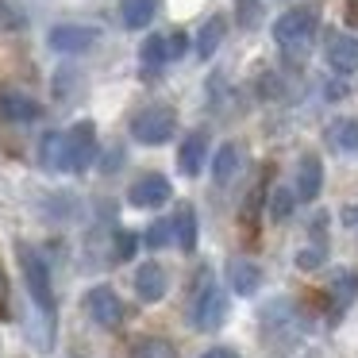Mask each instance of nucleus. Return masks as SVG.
<instances>
[{
    "instance_id": "38",
    "label": "nucleus",
    "mask_w": 358,
    "mask_h": 358,
    "mask_svg": "<svg viewBox=\"0 0 358 358\" xmlns=\"http://www.w3.org/2000/svg\"><path fill=\"white\" fill-rule=\"evenodd\" d=\"M8 304V278H4V266H0V312Z\"/></svg>"
},
{
    "instance_id": "7",
    "label": "nucleus",
    "mask_w": 358,
    "mask_h": 358,
    "mask_svg": "<svg viewBox=\"0 0 358 358\" xmlns=\"http://www.w3.org/2000/svg\"><path fill=\"white\" fill-rule=\"evenodd\" d=\"M47 43L58 55H81V50H89L96 43V31L85 24H58V27H50Z\"/></svg>"
},
{
    "instance_id": "1",
    "label": "nucleus",
    "mask_w": 358,
    "mask_h": 358,
    "mask_svg": "<svg viewBox=\"0 0 358 358\" xmlns=\"http://www.w3.org/2000/svg\"><path fill=\"white\" fill-rule=\"evenodd\" d=\"M273 43H278V50L289 58V62H304L312 50V43H316V31H320V20L316 12L308 8V4H296V8L281 12L278 20H273Z\"/></svg>"
},
{
    "instance_id": "22",
    "label": "nucleus",
    "mask_w": 358,
    "mask_h": 358,
    "mask_svg": "<svg viewBox=\"0 0 358 358\" xmlns=\"http://www.w3.org/2000/svg\"><path fill=\"white\" fill-rule=\"evenodd\" d=\"M139 62H143V70H147V73H158L166 62H170V58H166V39H162V35H150V39H143Z\"/></svg>"
},
{
    "instance_id": "10",
    "label": "nucleus",
    "mask_w": 358,
    "mask_h": 358,
    "mask_svg": "<svg viewBox=\"0 0 358 358\" xmlns=\"http://www.w3.org/2000/svg\"><path fill=\"white\" fill-rule=\"evenodd\" d=\"M224 273H227V289H231L235 296H255L258 285H262V270H258V262H250V258H227Z\"/></svg>"
},
{
    "instance_id": "27",
    "label": "nucleus",
    "mask_w": 358,
    "mask_h": 358,
    "mask_svg": "<svg viewBox=\"0 0 358 358\" xmlns=\"http://www.w3.org/2000/svg\"><path fill=\"white\" fill-rule=\"evenodd\" d=\"M327 262V247H304V250H296V270H320V266Z\"/></svg>"
},
{
    "instance_id": "9",
    "label": "nucleus",
    "mask_w": 358,
    "mask_h": 358,
    "mask_svg": "<svg viewBox=\"0 0 358 358\" xmlns=\"http://www.w3.org/2000/svg\"><path fill=\"white\" fill-rule=\"evenodd\" d=\"M170 193L173 189L162 173H143V178L127 189V201H131L135 208H162V204L170 201Z\"/></svg>"
},
{
    "instance_id": "3",
    "label": "nucleus",
    "mask_w": 358,
    "mask_h": 358,
    "mask_svg": "<svg viewBox=\"0 0 358 358\" xmlns=\"http://www.w3.org/2000/svg\"><path fill=\"white\" fill-rule=\"evenodd\" d=\"M20 270H24L27 293H31L35 308L55 324V289H50V266L43 262V255L35 247H20Z\"/></svg>"
},
{
    "instance_id": "25",
    "label": "nucleus",
    "mask_w": 358,
    "mask_h": 358,
    "mask_svg": "<svg viewBox=\"0 0 358 358\" xmlns=\"http://www.w3.org/2000/svg\"><path fill=\"white\" fill-rule=\"evenodd\" d=\"M27 12L20 0H0V31H24Z\"/></svg>"
},
{
    "instance_id": "23",
    "label": "nucleus",
    "mask_w": 358,
    "mask_h": 358,
    "mask_svg": "<svg viewBox=\"0 0 358 358\" xmlns=\"http://www.w3.org/2000/svg\"><path fill=\"white\" fill-rule=\"evenodd\" d=\"M39 162H43V170H62V131H47V135H43Z\"/></svg>"
},
{
    "instance_id": "11",
    "label": "nucleus",
    "mask_w": 358,
    "mask_h": 358,
    "mask_svg": "<svg viewBox=\"0 0 358 358\" xmlns=\"http://www.w3.org/2000/svg\"><path fill=\"white\" fill-rule=\"evenodd\" d=\"M320 189H324V162H320V155H304L301 166H296V201L312 204L320 196Z\"/></svg>"
},
{
    "instance_id": "2",
    "label": "nucleus",
    "mask_w": 358,
    "mask_h": 358,
    "mask_svg": "<svg viewBox=\"0 0 358 358\" xmlns=\"http://www.w3.org/2000/svg\"><path fill=\"white\" fill-rule=\"evenodd\" d=\"M196 278L201 281H196L193 301H189V324H193L196 331H216L227 320V296H224V289L212 281L208 270H201Z\"/></svg>"
},
{
    "instance_id": "21",
    "label": "nucleus",
    "mask_w": 358,
    "mask_h": 358,
    "mask_svg": "<svg viewBox=\"0 0 358 358\" xmlns=\"http://www.w3.org/2000/svg\"><path fill=\"white\" fill-rule=\"evenodd\" d=\"M155 12H158V0H124V27L143 31L155 20Z\"/></svg>"
},
{
    "instance_id": "28",
    "label": "nucleus",
    "mask_w": 358,
    "mask_h": 358,
    "mask_svg": "<svg viewBox=\"0 0 358 358\" xmlns=\"http://www.w3.org/2000/svg\"><path fill=\"white\" fill-rule=\"evenodd\" d=\"M135 250H139V235H135V231H120L116 235V262H127Z\"/></svg>"
},
{
    "instance_id": "12",
    "label": "nucleus",
    "mask_w": 358,
    "mask_h": 358,
    "mask_svg": "<svg viewBox=\"0 0 358 358\" xmlns=\"http://www.w3.org/2000/svg\"><path fill=\"white\" fill-rule=\"evenodd\" d=\"M39 101H31L27 93H20V89H4L0 93V116L8 120V124H31V120H39Z\"/></svg>"
},
{
    "instance_id": "24",
    "label": "nucleus",
    "mask_w": 358,
    "mask_h": 358,
    "mask_svg": "<svg viewBox=\"0 0 358 358\" xmlns=\"http://www.w3.org/2000/svg\"><path fill=\"white\" fill-rule=\"evenodd\" d=\"M293 204H296V193L289 185H278L270 196V220L273 224H285V220L293 216Z\"/></svg>"
},
{
    "instance_id": "13",
    "label": "nucleus",
    "mask_w": 358,
    "mask_h": 358,
    "mask_svg": "<svg viewBox=\"0 0 358 358\" xmlns=\"http://www.w3.org/2000/svg\"><path fill=\"white\" fill-rule=\"evenodd\" d=\"M166 270L158 262H143L139 270H135V293H139L143 304H158L166 296Z\"/></svg>"
},
{
    "instance_id": "8",
    "label": "nucleus",
    "mask_w": 358,
    "mask_h": 358,
    "mask_svg": "<svg viewBox=\"0 0 358 358\" xmlns=\"http://www.w3.org/2000/svg\"><path fill=\"white\" fill-rule=\"evenodd\" d=\"M324 58H327V66H331L339 78L358 73V39H355V35H327Z\"/></svg>"
},
{
    "instance_id": "20",
    "label": "nucleus",
    "mask_w": 358,
    "mask_h": 358,
    "mask_svg": "<svg viewBox=\"0 0 358 358\" xmlns=\"http://www.w3.org/2000/svg\"><path fill=\"white\" fill-rule=\"evenodd\" d=\"M127 358H178V347L170 339H162V335H143V339L131 343Z\"/></svg>"
},
{
    "instance_id": "37",
    "label": "nucleus",
    "mask_w": 358,
    "mask_h": 358,
    "mask_svg": "<svg viewBox=\"0 0 358 358\" xmlns=\"http://www.w3.org/2000/svg\"><path fill=\"white\" fill-rule=\"evenodd\" d=\"M343 224L358 227V204H347V208H343Z\"/></svg>"
},
{
    "instance_id": "19",
    "label": "nucleus",
    "mask_w": 358,
    "mask_h": 358,
    "mask_svg": "<svg viewBox=\"0 0 358 358\" xmlns=\"http://www.w3.org/2000/svg\"><path fill=\"white\" fill-rule=\"evenodd\" d=\"M224 27H227L224 16H212L208 24L201 27V35H196V58H201V62H208V58L220 50V43H224V35H227Z\"/></svg>"
},
{
    "instance_id": "16",
    "label": "nucleus",
    "mask_w": 358,
    "mask_h": 358,
    "mask_svg": "<svg viewBox=\"0 0 358 358\" xmlns=\"http://www.w3.org/2000/svg\"><path fill=\"white\" fill-rule=\"evenodd\" d=\"M170 227H173V243H178V250L193 255L196 250V212H193V204H181V208L173 212Z\"/></svg>"
},
{
    "instance_id": "26",
    "label": "nucleus",
    "mask_w": 358,
    "mask_h": 358,
    "mask_svg": "<svg viewBox=\"0 0 358 358\" xmlns=\"http://www.w3.org/2000/svg\"><path fill=\"white\" fill-rule=\"evenodd\" d=\"M143 243H147L150 250L170 247V243H173V227H170V220H158V224H150V231L143 235Z\"/></svg>"
},
{
    "instance_id": "36",
    "label": "nucleus",
    "mask_w": 358,
    "mask_h": 358,
    "mask_svg": "<svg viewBox=\"0 0 358 358\" xmlns=\"http://www.w3.org/2000/svg\"><path fill=\"white\" fill-rule=\"evenodd\" d=\"M120 162H124V150H120V147H112V150H108V158H104V170H116Z\"/></svg>"
},
{
    "instance_id": "14",
    "label": "nucleus",
    "mask_w": 358,
    "mask_h": 358,
    "mask_svg": "<svg viewBox=\"0 0 358 358\" xmlns=\"http://www.w3.org/2000/svg\"><path fill=\"white\" fill-rule=\"evenodd\" d=\"M204 155H208V135H204V131L185 135L181 155H178V170L185 173V178H196V173L204 170Z\"/></svg>"
},
{
    "instance_id": "6",
    "label": "nucleus",
    "mask_w": 358,
    "mask_h": 358,
    "mask_svg": "<svg viewBox=\"0 0 358 358\" xmlns=\"http://www.w3.org/2000/svg\"><path fill=\"white\" fill-rule=\"evenodd\" d=\"M85 308H89V316H93V324H101V327H120L124 324V301L116 296V289L112 285H93L85 293Z\"/></svg>"
},
{
    "instance_id": "32",
    "label": "nucleus",
    "mask_w": 358,
    "mask_h": 358,
    "mask_svg": "<svg viewBox=\"0 0 358 358\" xmlns=\"http://www.w3.org/2000/svg\"><path fill=\"white\" fill-rule=\"evenodd\" d=\"M324 235H327V212H316L312 216V239H316V247H324Z\"/></svg>"
},
{
    "instance_id": "31",
    "label": "nucleus",
    "mask_w": 358,
    "mask_h": 358,
    "mask_svg": "<svg viewBox=\"0 0 358 358\" xmlns=\"http://www.w3.org/2000/svg\"><path fill=\"white\" fill-rule=\"evenodd\" d=\"M262 196H266V181H258V185H255V193H250V201H247V208H243V216H247V224L258 216V204H262Z\"/></svg>"
},
{
    "instance_id": "29",
    "label": "nucleus",
    "mask_w": 358,
    "mask_h": 358,
    "mask_svg": "<svg viewBox=\"0 0 358 358\" xmlns=\"http://www.w3.org/2000/svg\"><path fill=\"white\" fill-rule=\"evenodd\" d=\"M185 50H189V39H185V31H173L170 39H166V58H170V62H178V58H185Z\"/></svg>"
},
{
    "instance_id": "34",
    "label": "nucleus",
    "mask_w": 358,
    "mask_h": 358,
    "mask_svg": "<svg viewBox=\"0 0 358 358\" xmlns=\"http://www.w3.org/2000/svg\"><path fill=\"white\" fill-rule=\"evenodd\" d=\"M324 96L327 101H343V96H347V85H343V81H331V85H324Z\"/></svg>"
},
{
    "instance_id": "18",
    "label": "nucleus",
    "mask_w": 358,
    "mask_h": 358,
    "mask_svg": "<svg viewBox=\"0 0 358 358\" xmlns=\"http://www.w3.org/2000/svg\"><path fill=\"white\" fill-rule=\"evenodd\" d=\"M327 143L339 155H358V116H343L327 127Z\"/></svg>"
},
{
    "instance_id": "17",
    "label": "nucleus",
    "mask_w": 358,
    "mask_h": 358,
    "mask_svg": "<svg viewBox=\"0 0 358 358\" xmlns=\"http://www.w3.org/2000/svg\"><path fill=\"white\" fill-rule=\"evenodd\" d=\"M239 170H243V150L235 143H224L216 150V158H212V178H216V185H231Z\"/></svg>"
},
{
    "instance_id": "4",
    "label": "nucleus",
    "mask_w": 358,
    "mask_h": 358,
    "mask_svg": "<svg viewBox=\"0 0 358 358\" xmlns=\"http://www.w3.org/2000/svg\"><path fill=\"white\" fill-rule=\"evenodd\" d=\"M173 127H178V112L170 104H147L131 116V139L143 147H162L173 139Z\"/></svg>"
},
{
    "instance_id": "35",
    "label": "nucleus",
    "mask_w": 358,
    "mask_h": 358,
    "mask_svg": "<svg viewBox=\"0 0 358 358\" xmlns=\"http://www.w3.org/2000/svg\"><path fill=\"white\" fill-rule=\"evenodd\" d=\"M201 358H239V350H231V347H212V350H204Z\"/></svg>"
},
{
    "instance_id": "30",
    "label": "nucleus",
    "mask_w": 358,
    "mask_h": 358,
    "mask_svg": "<svg viewBox=\"0 0 358 358\" xmlns=\"http://www.w3.org/2000/svg\"><path fill=\"white\" fill-rule=\"evenodd\" d=\"M239 24L243 27L258 24V0H239Z\"/></svg>"
},
{
    "instance_id": "15",
    "label": "nucleus",
    "mask_w": 358,
    "mask_h": 358,
    "mask_svg": "<svg viewBox=\"0 0 358 358\" xmlns=\"http://www.w3.org/2000/svg\"><path fill=\"white\" fill-rule=\"evenodd\" d=\"M327 293H331L335 316H339V312H347L350 301L358 296V273L355 270H335L331 278H327Z\"/></svg>"
},
{
    "instance_id": "33",
    "label": "nucleus",
    "mask_w": 358,
    "mask_h": 358,
    "mask_svg": "<svg viewBox=\"0 0 358 358\" xmlns=\"http://www.w3.org/2000/svg\"><path fill=\"white\" fill-rule=\"evenodd\" d=\"M258 89H262V96H270V101H273V96H281V93H278V89H281V81L273 78V73H266V78L258 81Z\"/></svg>"
},
{
    "instance_id": "5",
    "label": "nucleus",
    "mask_w": 358,
    "mask_h": 358,
    "mask_svg": "<svg viewBox=\"0 0 358 358\" xmlns=\"http://www.w3.org/2000/svg\"><path fill=\"white\" fill-rule=\"evenodd\" d=\"M93 158H96V127L89 120H81V124H73L62 135V170L81 173L93 166Z\"/></svg>"
}]
</instances>
